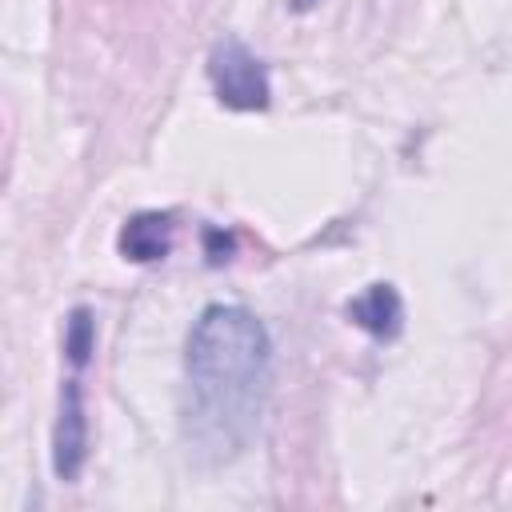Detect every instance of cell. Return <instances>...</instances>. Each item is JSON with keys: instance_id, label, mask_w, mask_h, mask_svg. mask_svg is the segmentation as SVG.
<instances>
[{"instance_id": "1", "label": "cell", "mask_w": 512, "mask_h": 512, "mask_svg": "<svg viewBox=\"0 0 512 512\" xmlns=\"http://www.w3.org/2000/svg\"><path fill=\"white\" fill-rule=\"evenodd\" d=\"M188 432L216 456H232L260 424L272 384L268 328L244 304H208L184 344Z\"/></svg>"}, {"instance_id": "2", "label": "cell", "mask_w": 512, "mask_h": 512, "mask_svg": "<svg viewBox=\"0 0 512 512\" xmlns=\"http://www.w3.org/2000/svg\"><path fill=\"white\" fill-rule=\"evenodd\" d=\"M208 80L224 108L232 112H264L272 100L264 60L236 36H224L208 52Z\"/></svg>"}, {"instance_id": "3", "label": "cell", "mask_w": 512, "mask_h": 512, "mask_svg": "<svg viewBox=\"0 0 512 512\" xmlns=\"http://www.w3.org/2000/svg\"><path fill=\"white\" fill-rule=\"evenodd\" d=\"M84 460H88V408H84V388L72 376L60 388V408L52 428V472L68 484L80 476Z\"/></svg>"}, {"instance_id": "4", "label": "cell", "mask_w": 512, "mask_h": 512, "mask_svg": "<svg viewBox=\"0 0 512 512\" xmlns=\"http://www.w3.org/2000/svg\"><path fill=\"white\" fill-rule=\"evenodd\" d=\"M344 312H348V320H352L356 328H364V332L376 336V340H392V336L400 332V324H404V300H400L396 284H388V280L368 284L360 296L348 300Z\"/></svg>"}, {"instance_id": "5", "label": "cell", "mask_w": 512, "mask_h": 512, "mask_svg": "<svg viewBox=\"0 0 512 512\" xmlns=\"http://www.w3.org/2000/svg\"><path fill=\"white\" fill-rule=\"evenodd\" d=\"M172 216L168 212H136L124 220L120 228V256L132 260V264H152V260H164L172 252Z\"/></svg>"}, {"instance_id": "6", "label": "cell", "mask_w": 512, "mask_h": 512, "mask_svg": "<svg viewBox=\"0 0 512 512\" xmlns=\"http://www.w3.org/2000/svg\"><path fill=\"white\" fill-rule=\"evenodd\" d=\"M64 352L72 360V368H84L96 352V320H92V308L76 304L64 320Z\"/></svg>"}, {"instance_id": "7", "label": "cell", "mask_w": 512, "mask_h": 512, "mask_svg": "<svg viewBox=\"0 0 512 512\" xmlns=\"http://www.w3.org/2000/svg\"><path fill=\"white\" fill-rule=\"evenodd\" d=\"M204 240H208V260H212V264H224V260L232 256V236H224V232L208 228V232H204Z\"/></svg>"}]
</instances>
